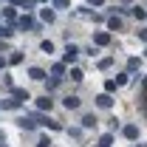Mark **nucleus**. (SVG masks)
<instances>
[{"label": "nucleus", "instance_id": "1", "mask_svg": "<svg viewBox=\"0 0 147 147\" xmlns=\"http://www.w3.org/2000/svg\"><path fill=\"white\" fill-rule=\"evenodd\" d=\"M76 57H79V51H76V45H68V48H65V62H74Z\"/></svg>", "mask_w": 147, "mask_h": 147}, {"label": "nucleus", "instance_id": "2", "mask_svg": "<svg viewBox=\"0 0 147 147\" xmlns=\"http://www.w3.org/2000/svg\"><path fill=\"white\" fill-rule=\"evenodd\" d=\"M96 105H99V108H110V105H113V99H110L108 93H102V96H96Z\"/></svg>", "mask_w": 147, "mask_h": 147}, {"label": "nucleus", "instance_id": "3", "mask_svg": "<svg viewBox=\"0 0 147 147\" xmlns=\"http://www.w3.org/2000/svg\"><path fill=\"white\" fill-rule=\"evenodd\" d=\"M125 136H127V139H136V136H139V127H136V125H127V127H125Z\"/></svg>", "mask_w": 147, "mask_h": 147}, {"label": "nucleus", "instance_id": "4", "mask_svg": "<svg viewBox=\"0 0 147 147\" xmlns=\"http://www.w3.org/2000/svg\"><path fill=\"white\" fill-rule=\"evenodd\" d=\"M65 108H68V110L79 108V99H76V96H68V99H65Z\"/></svg>", "mask_w": 147, "mask_h": 147}, {"label": "nucleus", "instance_id": "5", "mask_svg": "<svg viewBox=\"0 0 147 147\" xmlns=\"http://www.w3.org/2000/svg\"><path fill=\"white\" fill-rule=\"evenodd\" d=\"M28 76H31V79H45V74L40 71V68H31V71H28Z\"/></svg>", "mask_w": 147, "mask_h": 147}, {"label": "nucleus", "instance_id": "6", "mask_svg": "<svg viewBox=\"0 0 147 147\" xmlns=\"http://www.w3.org/2000/svg\"><path fill=\"white\" fill-rule=\"evenodd\" d=\"M93 125H96V119H93V116H85V119H82V127H93Z\"/></svg>", "mask_w": 147, "mask_h": 147}, {"label": "nucleus", "instance_id": "7", "mask_svg": "<svg viewBox=\"0 0 147 147\" xmlns=\"http://www.w3.org/2000/svg\"><path fill=\"white\" fill-rule=\"evenodd\" d=\"M108 40H110V37L105 34V31H102V34H96V42H99V45H108Z\"/></svg>", "mask_w": 147, "mask_h": 147}, {"label": "nucleus", "instance_id": "8", "mask_svg": "<svg viewBox=\"0 0 147 147\" xmlns=\"http://www.w3.org/2000/svg\"><path fill=\"white\" fill-rule=\"evenodd\" d=\"M42 20H48V23H51V20H54V11H51V9H42Z\"/></svg>", "mask_w": 147, "mask_h": 147}, {"label": "nucleus", "instance_id": "9", "mask_svg": "<svg viewBox=\"0 0 147 147\" xmlns=\"http://www.w3.org/2000/svg\"><path fill=\"white\" fill-rule=\"evenodd\" d=\"M71 79H74V82H79V79H82V71H79V68H74V71H71Z\"/></svg>", "mask_w": 147, "mask_h": 147}, {"label": "nucleus", "instance_id": "10", "mask_svg": "<svg viewBox=\"0 0 147 147\" xmlns=\"http://www.w3.org/2000/svg\"><path fill=\"white\" fill-rule=\"evenodd\" d=\"M110 142H113V136L108 133V136H102V142H99V144H102V147H110Z\"/></svg>", "mask_w": 147, "mask_h": 147}, {"label": "nucleus", "instance_id": "11", "mask_svg": "<svg viewBox=\"0 0 147 147\" xmlns=\"http://www.w3.org/2000/svg\"><path fill=\"white\" fill-rule=\"evenodd\" d=\"M14 96H17V99H28V93H26V91H20V88H14Z\"/></svg>", "mask_w": 147, "mask_h": 147}, {"label": "nucleus", "instance_id": "12", "mask_svg": "<svg viewBox=\"0 0 147 147\" xmlns=\"http://www.w3.org/2000/svg\"><path fill=\"white\" fill-rule=\"evenodd\" d=\"M54 6H57V9H65V6H68V0H54Z\"/></svg>", "mask_w": 147, "mask_h": 147}, {"label": "nucleus", "instance_id": "13", "mask_svg": "<svg viewBox=\"0 0 147 147\" xmlns=\"http://www.w3.org/2000/svg\"><path fill=\"white\" fill-rule=\"evenodd\" d=\"M139 40H144V42H147V28H142V31H139Z\"/></svg>", "mask_w": 147, "mask_h": 147}, {"label": "nucleus", "instance_id": "14", "mask_svg": "<svg viewBox=\"0 0 147 147\" xmlns=\"http://www.w3.org/2000/svg\"><path fill=\"white\" fill-rule=\"evenodd\" d=\"M3 65H6V62H3V57H0V68H3Z\"/></svg>", "mask_w": 147, "mask_h": 147}]
</instances>
